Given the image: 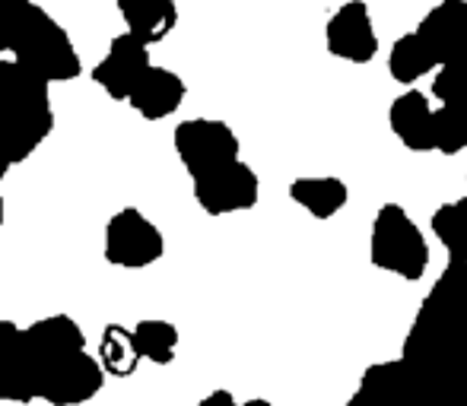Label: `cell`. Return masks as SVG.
<instances>
[{
	"label": "cell",
	"mask_w": 467,
	"mask_h": 406,
	"mask_svg": "<svg viewBox=\"0 0 467 406\" xmlns=\"http://www.w3.org/2000/svg\"><path fill=\"white\" fill-rule=\"evenodd\" d=\"M432 70H436V61H432L430 48L420 42L417 32H407V36H400L398 42L391 45V55H388V74H391L398 83L410 86V83H417L420 76L432 74Z\"/></svg>",
	"instance_id": "cell-21"
},
{
	"label": "cell",
	"mask_w": 467,
	"mask_h": 406,
	"mask_svg": "<svg viewBox=\"0 0 467 406\" xmlns=\"http://www.w3.org/2000/svg\"><path fill=\"white\" fill-rule=\"evenodd\" d=\"M6 55H13L10 61L19 64L36 80H42L45 86L70 83L83 70L80 55H77L67 29L51 13H45L38 4H32V0L19 4Z\"/></svg>",
	"instance_id": "cell-4"
},
{
	"label": "cell",
	"mask_w": 467,
	"mask_h": 406,
	"mask_svg": "<svg viewBox=\"0 0 467 406\" xmlns=\"http://www.w3.org/2000/svg\"><path fill=\"white\" fill-rule=\"evenodd\" d=\"M432 96H436L442 105L458 102L467 96V57L464 61H451L436 67V76H432Z\"/></svg>",
	"instance_id": "cell-23"
},
{
	"label": "cell",
	"mask_w": 467,
	"mask_h": 406,
	"mask_svg": "<svg viewBox=\"0 0 467 406\" xmlns=\"http://www.w3.org/2000/svg\"><path fill=\"white\" fill-rule=\"evenodd\" d=\"M467 149V96L432 108V153L458 156Z\"/></svg>",
	"instance_id": "cell-22"
},
{
	"label": "cell",
	"mask_w": 467,
	"mask_h": 406,
	"mask_svg": "<svg viewBox=\"0 0 467 406\" xmlns=\"http://www.w3.org/2000/svg\"><path fill=\"white\" fill-rule=\"evenodd\" d=\"M23 356L36 401L83 406L102 391L105 375L87 350V333L70 314H48L23 327Z\"/></svg>",
	"instance_id": "cell-2"
},
{
	"label": "cell",
	"mask_w": 467,
	"mask_h": 406,
	"mask_svg": "<svg viewBox=\"0 0 467 406\" xmlns=\"http://www.w3.org/2000/svg\"><path fill=\"white\" fill-rule=\"evenodd\" d=\"M325 42L327 51L340 61L369 64L379 55V36H375L369 6L363 0H347L344 6H337L325 25Z\"/></svg>",
	"instance_id": "cell-10"
},
{
	"label": "cell",
	"mask_w": 467,
	"mask_h": 406,
	"mask_svg": "<svg viewBox=\"0 0 467 406\" xmlns=\"http://www.w3.org/2000/svg\"><path fill=\"white\" fill-rule=\"evenodd\" d=\"M115 4L124 19L128 36H134L147 48L166 42L169 32L179 25V6H175V0H115Z\"/></svg>",
	"instance_id": "cell-15"
},
{
	"label": "cell",
	"mask_w": 467,
	"mask_h": 406,
	"mask_svg": "<svg viewBox=\"0 0 467 406\" xmlns=\"http://www.w3.org/2000/svg\"><path fill=\"white\" fill-rule=\"evenodd\" d=\"M289 198L299 203L308 216L315 219H334L350 200V188L347 181L334 178V175H321V178H296L289 185Z\"/></svg>",
	"instance_id": "cell-17"
},
{
	"label": "cell",
	"mask_w": 467,
	"mask_h": 406,
	"mask_svg": "<svg viewBox=\"0 0 467 406\" xmlns=\"http://www.w3.org/2000/svg\"><path fill=\"white\" fill-rule=\"evenodd\" d=\"M261 181L252 166L242 159L229 162V166L216 168V172L194 178V200L207 216H229V213H245L258 203Z\"/></svg>",
	"instance_id": "cell-9"
},
{
	"label": "cell",
	"mask_w": 467,
	"mask_h": 406,
	"mask_svg": "<svg viewBox=\"0 0 467 406\" xmlns=\"http://www.w3.org/2000/svg\"><path fill=\"white\" fill-rule=\"evenodd\" d=\"M172 143L175 156L182 159L191 181L229 166L242 153L235 130L226 121H216V117H188V121H182L172 134Z\"/></svg>",
	"instance_id": "cell-6"
},
{
	"label": "cell",
	"mask_w": 467,
	"mask_h": 406,
	"mask_svg": "<svg viewBox=\"0 0 467 406\" xmlns=\"http://www.w3.org/2000/svg\"><path fill=\"white\" fill-rule=\"evenodd\" d=\"M420 42L430 48L436 67L467 57V0L436 4L417 25Z\"/></svg>",
	"instance_id": "cell-12"
},
{
	"label": "cell",
	"mask_w": 467,
	"mask_h": 406,
	"mask_svg": "<svg viewBox=\"0 0 467 406\" xmlns=\"http://www.w3.org/2000/svg\"><path fill=\"white\" fill-rule=\"evenodd\" d=\"M96 362L102 369V375L111 378H130L137 375L143 359L137 356L134 350V340H130V330L121 324H109L99 337V352H96Z\"/></svg>",
	"instance_id": "cell-19"
},
{
	"label": "cell",
	"mask_w": 467,
	"mask_h": 406,
	"mask_svg": "<svg viewBox=\"0 0 467 406\" xmlns=\"http://www.w3.org/2000/svg\"><path fill=\"white\" fill-rule=\"evenodd\" d=\"M55 130L51 96L19 64L0 61V153L10 166L26 162Z\"/></svg>",
	"instance_id": "cell-3"
},
{
	"label": "cell",
	"mask_w": 467,
	"mask_h": 406,
	"mask_svg": "<svg viewBox=\"0 0 467 406\" xmlns=\"http://www.w3.org/2000/svg\"><path fill=\"white\" fill-rule=\"evenodd\" d=\"M10 168H13V166H10V162H6V156L0 153V181L6 178V172H10Z\"/></svg>",
	"instance_id": "cell-26"
},
{
	"label": "cell",
	"mask_w": 467,
	"mask_h": 406,
	"mask_svg": "<svg viewBox=\"0 0 467 406\" xmlns=\"http://www.w3.org/2000/svg\"><path fill=\"white\" fill-rule=\"evenodd\" d=\"M23 0H0V55H6L13 36V23H16V10Z\"/></svg>",
	"instance_id": "cell-24"
},
{
	"label": "cell",
	"mask_w": 467,
	"mask_h": 406,
	"mask_svg": "<svg viewBox=\"0 0 467 406\" xmlns=\"http://www.w3.org/2000/svg\"><path fill=\"white\" fill-rule=\"evenodd\" d=\"M0 226H4V194H0Z\"/></svg>",
	"instance_id": "cell-28"
},
{
	"label": "cell",
	"mask_w": 467,
	"mask_h": 406,
	"mask_svg": "<svg viewBox=\"0 0 467 406\" xmlns=\"http://www.w3.org/2000/svg\"><path fill=\"white\" fill-rule=\"evenodd\" d=\"M32 381L23 356V327L0 318V403H32Z\"/></svg>",
	"instance_id": "cell-16"
},
{
	"label": "cell",
	"mask_w": 467,
	"mask_h": 406,
	"mask_svg": "<svg viewBox=\"0 0 467 406\" xmlns=\"http://www.w3.org/2000/svg\"><path fill=\"white\" fill-rule=\"evenodd\" d=\"M130 340H134V350L140 359L153 365H172L175 352H179V327L169 324L160 318L137 320L130 327Z\"/></svg>",
	"instance_id": "cell-18"
},
{
	"label": "cell",
	"mask_w": 467,
	"mask_h": 406,
	"mask_svg": "<svg viewBox=\"0 0 467 406\" xmlns=\"http://www.w3.org/2000/svg\"><path fill=\"white\" fill-rule=\"evenodd\" d=\"M388 124L410 153H432V105L420 89H407L391 102Z\"/></svg>",
	"instance_id": "cell-14"
},
{
	"label": "cell",
	"mask_w": 467,
	"mask_h": 406,
	"mask_svg": "<svg viewBox=\"0 0 467 406\" xmlns=\"http://www.w3.org/2000/svg\"><path fill=\"white\" fill-rule=\"evenodd\" d=\"M400 362L449 406H467V264L449 260L439 273L407 330Z\"/></svg>",
	"instance_id": "cell-1"
},
{
	"label": "cell",
	"mask_w": 467,
	"mask_h": 406,
	"mask_svg": "<svg viewBox=\"0 0 467 406\" xmlns=\"http://www.w3.org/2000/svg\"><path fill=\"white\" fill-rule=\"evenodd\" d=\"M197 406H239V403H235V397L229 394V391L220 388V391H210V394L203 397V401L197 403Z\"/></svg>",
	"instance_id": "cell-25"
},
{
	"label": "cell",
	"mask_w": 467,
	"mask_h": 406,
	"mask_svg": "<svg viewBox=\"0 0 467 406\" xmlns=\"http://www.w3.org/2000/svg\"><path fill=\"white\" fill-rule=\"evenodd\" d=\"M150 67H153V61H150L147 45L121 32V36L111 38L109 55L93 67V83L99 89H105L115 102H128V96L134 93V86Z\"/></svg>",
	"instance_id": "cell-11"
},
{
	"label": "cell",
	"mask_w": 467,
	"mask_h": 406,
	"mask_svg": "<svg viewBox=\"0 0 467 406\" xmlns=\"http://www.w3.org/2000/svg\"><path fill=\"white\" fill-rule=\"evenodd\" d=\"M166 254L160 226L137 207H124L105 226V260L121 270H143Z\"/></svg>",
	"instance_id": "cell-8"
},
{
	"label": "cell",
	"mask_w": 467,
	"mask_h": 406,
	"mask_svg": "<svg viewBox=\"0 0 467 406\" xmlns=\"http://www.w3.org/2000/svg\"><path fill=\"white\" fill-rule=\"evenodd\" d=\"M439 4H451V0H439Z\"/></svg>",
	"instance_id": "cell-29"
},
{
	"label": "cell",
	"mask_w": 467,
	"mask_h": 406,
	"mask_svg": "<svg viewBox=\"0 0 467 406\" xmlns=\"http://www.w3.org/2000/svg\"><path fill=\"white\" fill-rule=\"evenodd\" d=\"M239 406H271V401H261V397H254V401H245V403H239Z\"/></svg>",
	"instance_id": "cell-27"
},
{
	"label": "cell",
	"mask_w": 467,
	"mask_h": 406,
	"mask_svg": "<svg viewBox=\"0 0 467 406\" xmlns=\"http://www.w3.org/2000/svg\"><path fill=\"white\" fill-rule=\"evenodd\" d=\"M347 406H449L400 359L375 362L363 371Z\"/></svg>",
	"instance_id": "cell-7"
},
{
	"label": "cell",
	"mask_w": 467,
	"mask_h": 406,
	"mask_svg": "<svg viewBox=\"0 0 467 406\" xmlns=\"http://www.w3.org/2000/svg\"><path fill=\"white\" fill-rule=\"evenodd\" d=\"M188 96V86L175 70L169 67H150L128 96V105L147 121H166L169 115L182 108Z\"/></svg>",
	"instance_id": "cell-13"
},
{
	"label": "cell",
	"mask_w": 467,
	"mask_h": 406,
	"mask_svg": "<svg viewBox=\"0 0 467 406\" xmlns=\"http://www.w3.org/2000/svg\"><path fill=\"white\" fill-rule=\"evenodd\" d=\"M369 260L372 267L394 277L417 283L423 279L426 267H430V245L420 226L410 219L404 207L398 203H385L375 213L372 222V239H369Z\"/></svg>",
	"instance_id": "cell-5"
},
{
	"label": "cell",
	"mask_w": 467,
	"mask_h": 406,
	"mask_svg": "<svg viewBox=\"0 0 467 406\" xmlns=\"http://www.w3.org/2000/svg\"><path fill=\"white\" fill-rule=\"evenodd\" d=\"M430 228L439 239V245L449 251V260L467 264V198L442 203V207L432 213Z\"/></svg>",
	"instance_id": "cell-20"
}]
</instances>
